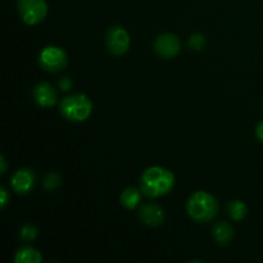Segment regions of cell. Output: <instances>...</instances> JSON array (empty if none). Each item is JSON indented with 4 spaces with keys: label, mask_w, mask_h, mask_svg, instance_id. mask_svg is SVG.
<instances>
[{
    "label": "cell",
    "mask_w": 263,
    "mask_h": 263,
    "mask_svg": "<svg viewBox=\"0 0 263 263\" xmlns=\"http://www.w3.org/2000/svg\"><path fill=\"white\" fill-rule=\"evenodd\" d=\"M141 190H138L136 187H127L122 192L120 197L121 204L127 210H134L141 202Z\"/></svg>",
    "instance_id": "obj_13"
},
{
    "label": "cell",
    "mask_w": 263,
    "mask_h": 263,
    "mask_svg": "<svg viewBox=\"0 0 263 263\" xmlns=\"http://www.w3.org/2000/svg\"><path fill=\"white\" fill-rule=\"evenodd\" d=\"M58 86L62 91H69L71 87L73 86V82H72V80L69 79V77H62L58 81Z\"/></svg>",
    "instance_id": "obj_18"
},
{
    "label": "cell",
    "mask_w": 263,
    "mask_h": 263,
    "mask_svg": "<svg viewBox=\"0 0 263 263\" xmlns=\"http://www.w3.org/2000/svg\"><path fill=\"white\" fill-rule=\"evenodd\" d=\"M212 236L217 244H220V246H228V244H230L234 239L233 226L229 225L225 221L217 222L213 226Z\"/></svg>",
    "instance_id": "obj_11"
},
{
    "label": "cell",
    "mask_w": 263,
    "mask_h": 263,
    "mask_svg": "<svg viewBox=\"0 0 263 263\" xmlns=\"http://www.w3.org/2000/svg\"><path fill=\"white\" fill-rule=\"evenodd\" d=\"M187 215L197 222H208L218 213V202L211 193L199 190L190 195L186 203Z\"/></svg>",
    "instance_id": "obj_2"
},
{
    "label": "cell",
    "mask_w": 263,
    "mask_h": 263,
    "mask_svg": "<svg viewBox=\"0 0 263 263\" xmlns=\"http://www.w3.org/2000/svg\"><path fill=\"white\" fill-rule=\"evenodd\" d=\"M175 186V176L161 166L149 167L140 177V190L149 198H159L168 194Z\"/></svg>",
    "instance_id": "obj_1"
},
{
    "label": "cell",
    "mask_w": 263,
    "mask_h": 263,
    "mask_svg": "<svg viewBox=\"0 0 263 263\" xmlns=\"http://www.w3.org/2000/svg\"><path fill=\"white\" fill-rule=\"evenodd\" d=\"M33 98L43 108H50L57 104V92L48 82H40L33 89Z\"/></svg>",
    "instance_id": "obj_10"
},
{
    "label": "cell",
    "mask_w": 263,
    "mask_h": 263,
    "mask_svg": "<svg viewBox=\"0 0 263 263\" xmlns=\"http://www.w3.org/2000/svg\"><path fill=\"white\" fill-rule=\"evenodd\" d=\"M36 184L35 171L30 168H21L13 175L12 187L18 194H28Z\"/></svg>",
    "instance_id": "obj_8"
},
{
    "label": "cell",
    "mask_w": 263,
    "mask_h": 263,
    "mask_svg": "<svg viewBox=\"0 0 263 263\" xmlns=\"http://www.w3.org/2000/svg\"><path fill=\"white\" fill-rule=\"evenodd\" d=\"M18 13L26 25H37L48 14L45 0H18Z\"/></svg>",
    "instance_id": "obj_5"
},
{
    "label": "cell",
    "mask_w": 263,
    "mask_h": 263,
    "mask_svg": "<svg viewBox=\"0 0 263 263\" xmlns=\"http://www.w3.org/2000/svg\"><path fill=\"white\" fill-rule=\"evenodd\" d=\"M0 164H2V168H0V174H4L5 171H7V161H5V158H4V156H2L0 157Z\"/></svg>",
    "instance_id": "obj_21"
},
{
    "label": "cell",
    "mask_w": 263,
    "mask_h": 263,
    "mask_svg": "<svg viewBox=\"0 0 263 263\" xmlns=\"http://www.w3.org/2000/svg\"><path fill=\"white\" fill-rule=\"evenodd\" d=\"M140 220L151 228H157L164 222V211L154 203H148L140 208Z\"/></svg>",
    "instance_id": "obj_9"
},
{
    "label": "cell",
    "mask_w": 263,
    "mask_h": 263,
    "mask_svg": "<svg viewBox=\"0 0 263 263\" xmlns=\"http://www.w3.org/2000/svg\"><path fill=\"white\" fill-rule=\"evenodd\" d=\"M37 234L39 231L35 226L31 225V223H26V225H23L22 228H21L20 238L22 239L23 241H32L37 238Z\"/></svg>",
    "instance_id": "obj_17"
},
{
    "label": "cell",
    "mask_w": 263,
    "mask_h": 263,
    "mask_svg": "<svg viewBox=\"0 0 263 263\" xmlns=\"http://www.w3.org/2000/svg\"><path fill=\"white\" fill-rule=\"evenodd\" d=\"M205 44H207V39H205V36L202 35V33H194V35L190 36L189 41H187V46H189L192 50L195 51L203 50Z\"/></svg>",
    "instance_id": "obj_16"
},
{
    "label": "cell",
    "mask_w": 263,
    "mask_h": 263,
    "mask_svg": "<svg viewBox=\"0 0 263 263\" xmlns=\"http://www.w3.org/2000/svg\"><path fill=\"white\" fill-rule=\"evenodd\" d=\"M39 63L41 68L45 69L50 73L63 71L68 64V57L66 51L58 46H46L40 51L39 55Z\"/></svg>",
    "instance_id": "obj_4"
},
{
    "label": "cell",
    "mask_w": 263,
    "mask_h": 263,
    "mask_svg": "<svg viewBox=\"0 0 263 263\" xmlns=\"http://www.w3.org/2000/svg\"><path fill=\"white\" fill-rule=\"evenodd\" d=\"M154 50L162 58H174L181 50V43L172 33H162L154 41Z\"/></svg>",
    "instance_id": "obj_7"
},
{
    "label": "cell",
    "mask_w": 263,
    "mask_h": 263,
    "mask_svg": "<svg viewBox=\"0 0 263 263\" xmlns=\"http://www.w3.org/2000/svg\"><path fill=\"white\" fill-rule=\"evenodd\" d=\"M228 213L231 220H244V217L247 216V205L241 200H231L228 204Z\"/></svg>",
    "instance_id": "obj_14"
},
{
    "label": "cell",
    "mask_w": 263,
    "mask_h": 263,
    "mask_svg": "<svg viewBox=\"0 0 263 263\" xmlns=\"http://www.w3.org/2000/svg\"><path fill=\"white\" fill-rule=\"evenodd\" d=\"M9 199H10V195L9 193L7 192V189H5L4 186L0 187V205H2V208H5V205L8 204Z\"/></svg>",
    "instance_id": "obj_19"
},
{
    "label": "cell",
    "mask_w": 263,
    "mask_h": 263,
    "mask_svg": "<svg viewBox=\"0 0 263 263\" xmlns=\"http://www.w3.org/2000/svg\"><path fill=\"white\" fill-rule=\"evenodd\" d=\"M91 99L85 94H73L63 98L59 104V112L71 122H84L92 113Z\"/></svg>",
    "instance_id": "obj_3"
},
{
    "label": "cell",
    "mask_w": 263,
    "mask_h": 263,
    "mask_svg": "<svg viewBox=\"0 0 263 263\" xmlns=\"http://www.w3.org/2000/svg\"><path fill=\"white\" fill-rule=\"evenodd\" d=\"M15 263H40L43 261L41 253L32 247H22L14 256Z\"/></svg>",
    "instance_id": "obj_12"
},
{
    "label": "cell",
    "mask_w": 263,
    "mask_h": 263,
    "mask_svg": "<svg viewBox=\"0 0 263 263\" xmlns=\"http://www.w3.org/2000/svg\"><path fill=\"white\" fill-rule=\"evenodd\" d=\"M107 48L113 55H123L130 49V35L127 31L121 26H113L108 30L105 36Z\"/></svg>",
    "instance_id": "obj_6"
},
{
    "label": "cell",
    "mask_w": 263,
    "mask_h": 263,
    "mask_svg": "<svg viewBox=\"0 0 263 263\" xmlns=\"http://www.w3.org/2000/svg\"><path fill=\"white\" fill-rule=\"evenodd\" d=\"M256 135L257 138H258V140L263 143V121L262 122H259L258 126L256 127Z\"/></svg>",
    "instance_id": "obj_20"
},
{
    "label": "cell",
    "mask_w": 263,
    "mask_h": 263,
    "mask_svg": "<svg viewBox=\"0 0 263 263\" xmlns=\"http://www.w3.org/2000/svg\"><path fill=\"white\" fill-rule=\"evenodd\" d=\"M61 184H62V177L59 176L57 172H48V174L44 176L43 185L46 190H49V192L55 190Z\"/></svg>",
    "instance_id": "obj_15"
}]
</instances>
